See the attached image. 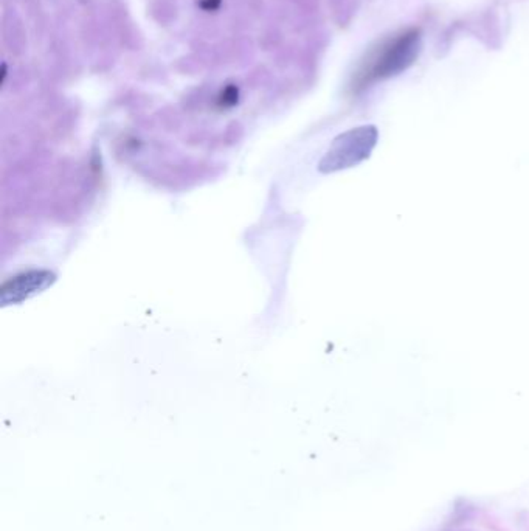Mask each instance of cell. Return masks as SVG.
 <instances>
[{
  "label": "cell",
  "mask_w": 529,
  "mask_h": 531,
  "mask_svg": "<svg viewBox=\"0 0 529 531\" xmlns=\"http://www.w3.org/2000/svg\"><path fill=\"white\" fill-rule=\"evenodd\" d=\"M420 47V35L416 29L397 33L371 52L362 70L357 75V86L365 87L404 72L415 63Z\"/></svg>",
  "instance_id": "cell-1"
},
{
  "label": "cell",
  "mask_w": 529,
  "mask_h": 531,
  "mask_svg": "<svg viewBox=\"0 0 529 531\" xmlns=\"http://www.w3.org/2000/svg\"><path fill=\"white\" fill-rule=\"evenodd\" d=\"M377 131L372 126L352 129L342 134L332 143L329 151L320 162L322 173H334L340 169L356 167L357 163L370 157L372 148L376 146Z\"/></svg>",
  "instance_id": "cell-2"
},
{
  "label": "cell",
  "mask_w": 529,
  "mask_h": 531,
  "mask_svg": "<svg viewBox=\"0 0 529 531\" xmlns=\"http://www.w3.org/2000/svg\"><path fill=\"white\" fill-rule=\"evenodd\" d=\"M56 282V275L50 270H29L10 278L0 289V305H19L35 297Z\"/></svg>",
  "instance_id": "cell-3"
},
{
  "label": "cell",
  "mask_w": 529,
  "mask_h": 531,
  "mask_svg": "<svg viewBox=\"0 0 529 531\" xmlns=\"http://www.w3.org/2000/svg\"><path fill=\"white\" fill-rule=\"evenodd\" d=\"M236 100H237L236 87L228 86L222 93V103L223 105H233V103H236Z\"/></svg>",
  "instance_id": "cell-4"
},
{
  "label": "cell",
  "mask_w": 529,
  "mask_h": 531,
  "mask_svg": "<svg viewBox=\"0 0 529 531\" xmlns=\"http://www.w3.org/2000/svg\"><path fill=\"white\" fill-rule=\"evenodd\" d=\"M219 3H221L219 0H203V2H202L200 5H202L205 10H214V8H218Z\"/></svg>",
  "instance_id": "cell-5"
}]
</instances>
